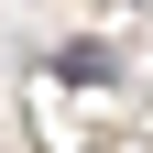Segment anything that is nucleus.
<instances>
[{"mask_svg":"<svg viewBox=\"0 0 153 153\" xmlns=\"http://www.w3.org/2000/svg\"><path fill=\"white\" fill-rule=\"evenodd\" d=\"M44 66H55V76H76V88H109V76H120V66H109V44H55Z\"/></svg>","mask_w":153,"mask_h":153,"instance_id":"f257e3e1","label":"nucleus"}]
</instances>
